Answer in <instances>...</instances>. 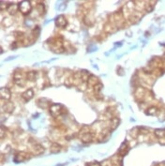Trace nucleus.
<instances>
[{
	"label": "nucleus",
	"instance_id": "nucleus-1",
	"mask_svg": "<svg viewBox=\"0 0 165 166\" xmlns=\"http://www.w3.org/2000/svg\"><path fill=\"white\" fill-rule=\"evenodd\" d=\"M19 10L21 11V13L24 14V15H27L28 13L31 12V3L29 1H22L19 3Z\"/></svg>",
	"mask_w": 165,
	"mask_h": 166
},
{
	"label": "nucleus",
	"instance_id": "nucleus-2",
	"mask_svg": "<svg viewBox=\"0 0 165 166\" xmlns=\"http://www.w3.org/2000/svg\"><path fill=\"white\" fill-rule=\"evenodd\" d=\"M14 82H15L18 86H23L24 84V73L21 72H16L14 73Z\"/></svg>",
	"mask_w": 165,
	"mask_h": 166
},
{
	"label": "nucleus",
	"instance_id": "nucleus-3",
	"mask_svg": "<svg viewBox=\"0 0 165 166\" xmlns=\"http://www.w3.org/2000/svg\"><path fill=\"white\" fill-rule=\"evenodd\" d=\"M63 109V107L61 106L60 104H53L50 106V113L53 116H58L61 115V110Z\"/></svg>",
	"mask_w": 165,
	"mask_h": 166
},
{
	"label": "nucleus",
	"instance_id": "nucleus-4",
	"mask_svg": "<svg viewBox=\"0 0 165 166\" xmlns=\"http://www.w3.org/2000/svg\"><path fill=\"white\" fill-rule=\"evenodd\" d=\"M93 139H94V134L90 132H83V134L81 135V140L83 143H85V144L90 143L93 141Z\"/></svg>",
	"mask_w": 165,
	"mask_h": 166
},
{
	"label": "nucleus",
	"instance_id": "nucleus-5",
	"mask_svg": "<svg viewBox=\"0 0 165 166\" xmlns=\"http://www.w3.org/2000/svg\"><path fill=\"white\" fill-rule=\"evenodd\" d=\"M0 95H1V99H2V100L9 101L10 97H11V92H10V90L9 89V88L2 87L1 89H0Z\"/></svg>",
	"mask_w": 165,
	"mask_h": 166
},
{
	"label": "nucleus",
	"instance_id": "nucleus-6",
	"mask_svg": "<svg viewBox=\"0 0 165 166\" xmlns=\"http://www.w3.org/2000/svg\"><path fill=\"white\" fill-rule=\"evenodd\" d=\"M55 24H56V26L61 27V28L66 27L67 24H68V21L63 15H61V16H58L55 19Z\"/></svg>",
	"mask_w": 165,
	"mask_h": 166
},
{
	"label": "nucleus",
	"instance_id": "nucleus-7",
	"mask_svg": "<svg viewBox=\"0 0 165 166\" xmlns=\"http://www.w3.org/2000/svg\"><path fill=\"white\" fill-rule=\"evenodd\" d=\"M146 95V91L145 88L143 87H138L135 91V98L137 100H143V98L145 97Z\"/></svg>",
	"mask_w": 165,
	"mask_h": 166
},
{
	"label": "nucleus",
	"instance_id": "nucleus-8",
	"mask_svg": "<svg viewBox=\"0 0 165 166\" xmlns=\"http://www.w3.org/2000/svg\"><path fill=\"white\" fill-rule=\"evenodd\" d=\"M33 97H34L33 89H27L26 91H24V92L22 94V98L24 99V101H29Z\"/></svg>",
	"mask_w": 165,
	"mask_h": 166
},
{
	"label": "nucleus",
	"instance_id": "nucleus-9",
	"mask_svg": "<svg viewBox=\"0 0 165 166\" xmlns=\"http://www.w3.org/2000/svg\"><path fill=\"white\" fill-rule=\"evenodd\" d=\"M3 110L6 113H8V114H10V113H12L14 110V104L10 101H7L6 103L3 105Z\"/></svg>",
	"mask_w": 165,
	"mask_h": 166
},
{
	"label": "nucleus",
	"instance_id": "nucleus-10",
	"mask_svg": "<svg viewBox=\"0 0 165 166\" xmlns=\"http://www.w3.org/2000/svg\"><path fill=\"white\" fill-rule=\"evenodd\" d=\"M19 9V6L16 5V4H9V7H8V12L10 14V15H14V14H16L17 10Z\"/></svg>",
	"mask_w": 165,
	"mask_h": 166
},
{
	"label": "nucleus",
	"instance_id": "nucleus-11",
	"mask_svg": "<svg viewBox=\"0 0 165 166\" xmlns=\"http://www.w3.org/2000/svg\"><path fill=\"white\" fill-rule=\"evenodd\" d=\"M87 83H88V86H92V87H94L96 84H99V78L97 76H94V75H91L90 77H89V79L87 81Z\"/></svg>",
	"mask_w": 165,
	"mask_h": 166
},
{
	"label": "nucleus",
	"instance_id": "nucleus-12",
	"mask_svg": "<svg viewBox=\"0 0 165 166\" xmlns=\"http://www.w3.org/2000/svg\"><path fill=\"white\" fill-rule=\"evenodd\" d=\"M26 79L29 81H35L37 79V72L35 70H30L26 73Z\"/></svg>",
	"mask_w": 165,
	"mask_h": 166
},
{
	"label": "nucleus",
	"instance_id": "nucleus-13",
	"mask_svg": "<svg viewBox=\"0 0 165 166\" xmlns=\"http://www.w3.org/2000/svg\"><path fill=\"white\" fill-rule=\"evenodd\" d=\"M159 112V109L156 106H151V107H148L147 110L145 111V113L149 115H156Z\"/></svg>",
	"mask_w": 165,
	"mask_h": 166
},
{
	"label": "nucleus",
	"instance_id": "nucleus-14",
	"mask_svg": "<svg viewBox=\"0 0 165 166\" xmlns=\"http://www.w3.org/2000/svg\"><path fill=\"white\" fill-rule=\"evenodd\" d=\"M38 104L41 108H46L50 105V101L48 100H46V99H41V100L38 101Z\"/></svg>",
	"mask_w": 165,
	"mask_h": 166
},
{
	"label": "nucleus",
	"instance_id": "nucleus-15",
	"mask_svg": "<svg viewBox=\"0 0 165 166\" xmlns=\"http://www.w3.org/2000/svg\"><path fill=\"white\" fill-rule=\"evenodd\" d=\"M37 11L39 12V15H44V13L46 11L45 9V6L43 3H39V4L37 5Z\"/></svg>",
	"mask_w": 165,
	"mask_h": 166
},
{
	"label": "nucleus",
	"instance_id": "nucleus-16",
	"mask_svg": "<svg viewBox=\"0 0 165 166\" xmlns=\"http://www.w3.org/2000/svg\"><path fill=\"white\" fill-rule=\"evenodd\" d=\"M33 151L37 154H41V153H43L44 148L42 146H41V144H35L33 147Z\"/></svg>",
	"mask_w": 165,
	"mask_h": 166
},
{
	"label": "nucleus",
	"instance_id": "nucleus-17",
	"mask_svg": "<svg viewBox=\"0 0 165 166\" xmlns=\"http://www.w3.org/2000/svg\"><path fill=\"white\" fill-rule=\"evenodd\" d=\"M60 150H61V146H60L59 144H56V143L52 144V146H51V151H52V152L58 153Z\"/></svg>",
	"mask_w": 165,
	"mask_h": 166
},
{
	"label": "nucleus",
	"instance_id": "nucleus-18",
	"mask_svg": "<svg viewBox=\"0 0 165 166\" xmlns=\"http://www.w3.org/2000/svg\"><path fill=\"white\" fill-rule=\"evenodd\" d=\"M155 135H156V137H158V138H165V130L164 129L156 130Z\"/></svg>",
	"mask_w": 165,
	"mask_h": 166
},
{
	"label": "nucleus",
	"instance_id": "nucleus-19",
	"mask_svg": "<svg viewBox=\"0 0 165 166\" xmlns=\"http://www.w3.org/2000/svg\"><path fill=\"white\" fill-rule=\"evenodd\" d=\"M128 150V144H122V146L120 147V149H119V154L121 155V156H124V155H126V154H127Z\"/></svg>",
	"mask_w": 165,
	"mask_h": 166
},
{
	"label": "nucleus",
	"instance_id": "nucleus-20",
	"mask_svg": "<svg viewBox=\"0 0 165 166\" xmlns=\"http://www.w3.org/2000/svg\"><path fill=\"white\" fill-rule=\"evenodd\" d=\"M118 125H119V119H118V118H113L112 123H111V129H112V130L116 129Z\"/></svg>",
	"mask_w": 165,
	"mask_h": 166
},
{
	"label": "nucleus",
	"instance_id": "nucleus-21",
	"mask_svg": "<svg viewBox=\"0 0 165 166\" xmlns=\"http://www.w3.org/2000/svg\"><path fill=\"white\" fill-rule=\"evenodd\" d=\"M102 87H103L102 84H101V83H99L98 84H96V86H95L94 87H93V89H94L95 93H99V92H100V90L102 89Z\"/></svg>",
	"mask_w": 165,
	"mask_h": 166
},
{
	"label": "nucleus",
	"instance_id": "nucleus-22",
	"mask_svg": "<svg viewBox=\"0 0 165 166\" xmlns=\"http://www.w3.org/2000/svg\"><path fill=\"white\" fill-rule=\"evenodd\" d=\"M32 35H33L35 38L39 37V26H36V27H35V29L32 31Z\"/></svg>",
	"mask_w": 165,
	"mask_h": 166
},
{
	"label": "nucleus",
	"instance_id": "nucleus-23",
	"mask_svg": "<svg viewBox=\"0 0 165 166\" xmlns=\"http://www.w3.org/2000/svg\"><path fill=\"white\" fill-rule=\"evenodd\" d=\"M4 135H5V128L4 127H2L1 128V138L2 139L4 138Z\"/></svg>",
	"mask_w": 165,
	"mask_h": 166
},
{
	"label": "nucleus",
	"instance_id": "nucleus-24",
	"mask_svg": "<svg viewBox=\"0 0 165 166\" xmlns=\"http://www.w3.org/2000/svg\"><path fill=\"white\" fill-rule=\"evenodd\" d=\"M89 166H100V164L98 162H92V163L89 164Z\"/></svg>",
	"mask_w": 165,
	"mask_h": 166
}]
</instances>
